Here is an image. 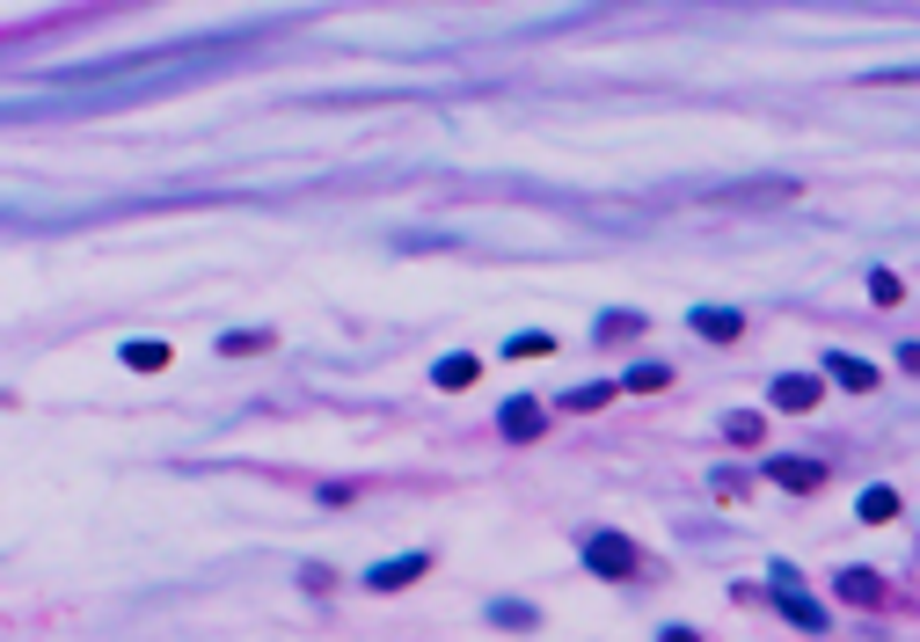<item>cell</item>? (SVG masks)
Segmentation results:
<instances>
[{
  "instance_id": "9c48e42d",
  "label": "cell",
  "mask_w": 920,
  "mask_h": 642,
  "mask_svg": "<svg viewBox=\"0 0 920 642\" xmlns=\"http://www.w3.org/2000/svg\"><path fill=\"white\" fill-rule=\"evenodd\" d=\"M840 599H855V607H884V577H877V570H840Z\"/></svg>"
},
{
  "instance_id": "277c9868",
  "label": "cell",
  "mask_w": 920,
  "mask_h": 642,
  "mask_svg": "<svg viewBox=\"0 0 920 642\" xmlns=\"http://www.w3.org/2000/svg\"><path fill=\"white\" fill-rule=\"evenodd\" d=\"M687 322H695V336H709V344H738V336H746V314L738 307H695Z\"/></svg>"
},
{
  "instance_id": "ffe728a7",
  "label": "cell",
  "mask_w": 920,
  "mask_h": 642,
  "mask_svg": "<svg viewBox=\"0 0 920 642\" xmlns=\"http://www.w3.org/2000/svg\"><path fill=\"white\" fill-rule=\"evenodd\" d=\"M504 350H512V358H540V350H556V344H548V336H512Z\"/></svg>"
},
{
  "instance_id": "3957f363",
  "label": "cell",
  "mask_w": 920,
  "mask_h": 642,
  "mask_svg": "<svg viewBox=\"0 0 920 642\" xmlns=\"http://www.w3.org/2000/svg\"><path fill=\"white\" fill-rule=\"evenodd\" d=\"M767 482L775 489H826V460H789V452H781V460H767Z\"/></svg>"
},
{
  "instance_id": "52a82bcc",
  "label": "cell",
  "mask_w": 920,
  "mask_h": 642,
  "mask_svg": "<svg viewBox=\"0 0 920 642\" xmlns=\"http://www.w3.org/2000/svg\"><path fill=\"white\" fill-rule=\"evenodd\" d=\"M432 570V556H395V562H381V570L365 577L373 591H402V584H417V577Z\"/></svg>"
},
{
  "instance_id": "5b68a950",
  "label": "cell",
  "mask_w": 920,
  "mask_h": 642,
  "mask_svg": "<svg viewBox=\"0 0 920 642\" xmlns=\"http://www.w3.org/2000/svg\"><path fill=\"white\" fill-rule=\"evenodd\" d=\"M826 380H840L848 395H869V387H877V365H869V358H848V350H833V358H826Z\"/></svg>"
},
{
  "instance_id": "7402d4cb",
  "label": "cell",
  "mask_w": 920,
  "mask_h": 642,
  "mask_svg": "<svg viewBox=\"0 0 920 642\" xmlns=\"http://www.w3.org/2000/svg\"><path fill=\"white\" fill-rule=\"evenodd\" d=\"M775 591H803V570H797V562H775Z\"/></svg>"
},
{
  "instance_id": "4fadbf2b",
  "label": "cell",
  "mask_w": 920,
  "mask_h": 642,
  "mask_svg": "<svg viewBox=\"0 0 920 642\" xmlns=\"http://www.w3.org/2000/svg\"><path fill=\"white\" fill-rule=\"evenodd\" d=\"M862 519L869 526H891V519H899V489H862Z\"/></svg>"
},
{
  "instance_id": "9a60e30c",
  "label": "cell",
  "mask_w": 920,
  "mask_h": 642,
  "mask_svg": "<svg viewBox=\"0 0 920 642\" xmlns=\"http://www.w3.org/2000/svg\"><path fill=\"white\" fill-rule=\"evenodd\" d=\"M124 365H132V373H161V365H169V344H124Z\"/></svg>"
},
{
  "instance_id": "7a4b0ae2",
  "label": "cell",
  "mask_w": 920,
  "mask_h": 642,
  "mask_svg": "<svg viewBox=\"0 0 920 642\" xmlns=\"http://www.w3.org/2000/svg\"><path fill=\"white\" fill-rule=\"evenodd\" d=\"M818 395H826V387H818L811 373H781V380L767 387V401H775V409H789V417H803V409H818Z\"/></svg>"
},
{
  "instance_id": "8992f818",
  "label": "cell",
  "mask_w": 920,
  "mask_h": 642,
  "mask_svg": "<svg viewBox=\"0 0 920 642\" xmlns=\"http://www.w3.org/2000/svg\"><path fill=\"white\" fill-rule=\"evenodd\" d=\"M540 424H548V417H540V401H504V417H497V431L504 438H519V446H526V438H540Z\"/></svg>"
},
{
  "instance_id": "2e32d148",
  "label": "cell",
  "mask_w": 920,
  "mask_h": 642,
  "mask_svg": "<svg viewBox=\"0 0 920 642\" xmlns=\"http://www.w3.org/2000/svg\"><path fill=\"white\" fill-rule=\"evenodd\" d=\"M220 350H226V358H249V350H271V329H234V336H220Z\"/></svg>"
},
{
  "instance_id": "ac0fdd59",
  "label": "cell",
  "mask_w": 920,
  "mask_h": 642,
  "mask_svg": "<svg viewBox=\"0 0 920 642\" xmlns=\"http://www.w3.org/2000/svg\"><path fill=\"white\" fill-rule=\"evenodd\" d=\"M899 271H869V299H877V307H899Z\"/></svg>"
},
{
  "instance_id": "e0dca14e",
  "label": "cell",
  "mask_w": 920,
  "mask_h": 642,
  "mask_svg": "<svg viewBox=\"0 0 920 642\" xmlns=\"http://www.w3.org/2000/svg\"><path fill=\"white\" fill-rule=\"evenodd\" d=\"M621 387H636V395H658V387H673V373H665V365H628Z\"/></svg>"
},
{
  "instance_id": "8fae6325",
  "label": "cell",
  "mask_w": 920,
  "mask_h": 642,
  "mask_svg": "<svg viewBox=\"0 0 920 642\" xmlns=\"http://www.w3.org/2000/svg\"><path fill=\"white\" fill-rule=\"evenodd\" d=\"M475 373H483V365H475L468 350H453V358H438V373H432V380L446 387V395H461V387H475Z\"/></svg>"
},
{
  "instance_id": "cb8c5ba5",
  "label": "cell",
  "mask_w": 920,
  "mask_h": 642,
  "mask_svg": "<svg viewBox=\"0 0 920 642\" xmlns=\"http://www.w3.org/2000/svg\"><path fill=\"white\" fill-rule=\"evenodd\" d=\"M899 365H906V373H920V344H906V350H899Z\"/></svg>"
},
{
  "instance_id": "44dd1931",
  "label": "cell",
  "mask_w": 920,
  "mask_h": 642,
  "mask_svg": "<svg viewBox=\"0 0 920 642\" xmlns=\"http://www.w3.org/2000/svg\"><path fill=\"white\" fill-rule=\"evenodd\" d=\"M497 621H504V628H534V607H519V599H504V607H497Z\"/></svg>"
},
{
  "instance_id": "ba28073f",
  "label": "cell",
  "mask_w": 920,
  "mask_h": 642,
  "mask_svg": "<svg viewBox=\"0 0 920 642\" xmlns=\"http://www.w3.org/2000/svg\"><path fill=\"white\" fill-rule=\"evenodd\" d=\"M760 197L789 205V197H797V183H730V191H716V205H760Z\"/></svg>"
},
{
  "instance_id": "5bb4252c",
  "label": "cell",
  "mask_w": 920,
  "mask_h": 642,
  "mask_svg": "<svg viewBox=\"0 0 920 642\" xmlns=\"http://www.w3.org/2000/svg\"><path fill=\"white\" fill-rule=\"evenodd\" d=\"M760 431H767V424L752 417V409H730V424H724V438H730V446H760Z\"/></svg>"
},
{
  "instance_id": "d6986e66",
  "label": "cell",
  "mask_w": 920,
  "mask_h": 642,
  "mask_svg": "<svg viewBox=\"0 0 920 642\" xmlns=\"http://www.w3.org/2000/svg\"><path fill=\"white\" fill-rule=\"evenodd\" d=\"M599 401H614V380H599V387H577V395H563V409H577V417H585V409H599Z\"/></svg>"
},
{
  "instance_id": "7c38bea8",
  "label": "cell",
  "mask_w": 920,
  "mask_h": 642,
  "mask_svg": "<svg viewBox=\"0 0 920 642\" xmlns=\"http://www.w3.org/2000/svg\"><path fill=\"white\" fill-rule=\"evenodd\" d=\"M781 613H789L803 635H826V607H818V599H803V591H781Z\"/></svg>"
},
{
  "instance_id": "6da1fadb",
  "label": "cell",
  "mask_w": 920,
  "mask_h": 642,
  "mask_svg": "<svg viewBox=\"0 0 920 642\" xmlns=\"http://www.w3.org/2000/svg\"><path fill=\"white\" fill-rule=\"evenodd\" d=\"M585 570L592 577H636L643 556H636V540H621V533H592L585 540Z\"/></svg>"
},
{
  "instance_id": "603a6c76",
  "label": "cell",
  "mask_w": 920,
  "mask_h": 642,
  "mask_svg": "<svg viewBox=\"0 0 920 642\" xmlns=\"http://www.w3.org/2000/svg\"><path fill=\"white\" fill-rule=\"evenodd\" d=\"M658 642H701V635H695V628H665Z\"/></svg>"
},
{
  "instance_id": "30bf717a",
  "label": "cell",
  "mask_w": 920,
  "mask_h": 642,
  "mask_svg": "<svg viewBox=\"0 0 920 642\" xmlns=\"http://www.w3.org/2000/svg\"><path fill=\"white\" fill-rule=\"evenodd\" d=\"M636 336H643V314H628V307H621V314H599L592 344H607V350H614V344H636Z\"/></svg>"
}]
</instances>
